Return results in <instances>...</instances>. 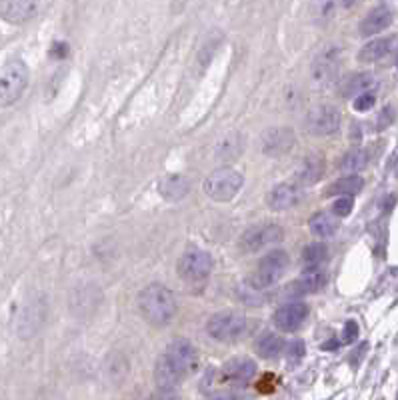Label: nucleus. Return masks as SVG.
<instances>
[{"label": "nucleus", "mask_w": 398, "mask_h": 400, "mask_svg": "<svg viewBox=\"0 0 398 400\" xmlns=\"http://www.w3.org/2000/svg\"><path fill=\"white\" fill-rule=\"evenodd\" d=\"M256 374V364L250 359H233L228 360L224 366H222V376L226 382H233V385H247L252 380V376Z\"/></svg>", "instance_id": "13"}, {"label": "nucleus", "mask_w": 398, "mask_h": 400, "mask_svg": "<svg viewBox=\"0 0 398 400\" xmlns=\"http://www.w3.org/2000/svg\"><path fill=\"white\" fill-rule=\"evenodd\" d=\"M242 174L234 168H219L214 172H210L206 180L203 182L205 193L217 200V202H228L233 200L236 194L242 188Z\"/></svg>", "instance_id": "3"}, {"label": "nucleus", "mask_w": 398, "mask_h": 400, "mask_svg": "<svg viewBox=\"0 0 398 400\" xmlns=\"http://www.w3.org/2000/svg\"><path fill=\"white\" fill-rule=\"evenodd\" d=\"M306 126L315 137H327L338 130L341 126V112L330 104H322L310 111L306 118Z\"/></svg>", "instance_id": "8"}, {"label": "nucleus", "mask_w": 398, "mask_h": 400, "mask_svg": "<svg viewBox=\"0 0 398 400\" xmlns=\"http://www.w3.org/2000/svg\"><path fill=\"white\" fill-rule=\"evenodd\" d=\"M366 163H369L366 152L352 151V152H348V154L343 158V163H341V170H343V172H358V170H362V168L366 166Z\"/></svg>", "instance_id": "27"}, {"label": "nucleus", "mask_w": 398, "mask_h": 400, "mask_svg": "<svg viewBox=\"0 0 398 400\" xmlns=\"http://www.w3.org/2000/svg\"><path fill=\"white\" fill-rule=\"evenodd\" d=\"M282 350H284V343L275 332H266L256 340V352L262 359H276L282 354Z\"/></svg>", "instance_id": "22"}, {"label": "nucleus", "mask_w": 398, "mask_h": 400, "mask_svg": "<svg viewBox=\"0 0 398 400\" xmlns=\"http://www.w3.org/2000/svg\"><path fill=\"white\" fill-rule=\"evenodd\" d=\"M355 2H357V0H343V6H346V8H348V6H352Z\"/></svg>", "instance_id": "34"}, {"label": "nucleus", "mask_w": 398, "mask_h": 400, "mask_svg": "<svg viewBox=\"0 0 398 400\" xmlns=\"http://www.w3.org/2000/svg\"><path fill=\"white\" fill-rule=\"evenodd\" d=\"M284 236V230L273 224V222H264V224H256L252 228H248L247 233L240 238V249L245 252H259V250L273 247L276 242H280Z\"/></svg>", "instance_id": "7"}, {"label": "nucleus", "mask_w": 398, "mask_h": 400, "mask_svg": "<svg viewBox=\"0 0 398 400\" xmlns=\"http://www.w3.org/2000/svg\"><path fill=\"white\" fill-rule=\"evenodd\" d=\"M394 172H397V177H398V158H397V165H394Z\"/></svg>", "instance_id": "35"}, {"label": "nucleus", "mask_w": 398, "mask_h": 400, "mask_svg": "<svg viewBox=\"0 0 398 400\" xmlns=\"http://www.w3.org/2000/svg\"><path fill=\"white\" fill-rule=\"evenodd\" d=\"M151 400H182L177 390H166V388H160L156 394H152Z\"/></svg>", "instance_id": "32"}, {"label": "nucleus", "mask_w": 398, "mask_h": 400, "mask_svg": "<svg viewBox=\"0 0 398 400\" xmlns=\"http://www.w3.org/2000/svg\"><path fill=\"white\" fill-rule=\"evenodd\" d=\"M362 184H364V180L357 177V174H348V177H344V179L336 180V182H332L329 186V191L327 194L329 196H334V194H358L360 193V188H362Z\"/></svg>", "instance_id": "24"}, {"label": "nucleus", "mask_w": 398, "mask_h": 400, "mask_svg": "<svg viewBox=\"0 0 398 400\" xmlns=\"http://www.w3.org/2000/svg\"><path fill=\"white\" fill-rule=\"evenodd\" d=\"M308 226H310L313 235L327 238V236H330L338 228V222L334 221L330 214H327V212H318V214H315V216L310 219Z\"/></svg>", "instance_id": "25"}, {"label": "nucleus", "mask_w": 398, "mask_h": 400, "mask_svg": "<svg viewBox=\"0 0 398 400\" xmlns=\"http://www.w3.org/2000/svg\"><path fill=\"white\" fill-rule=\"evenodd\" d=\"M338 69V50L330 48L316 58L315 62V78L316 81H327L332 76V72Z\"/></svg>", "instance_id": "23"}, {"label": "nucleus", "mask_w": 398, "mask_h": 400, "mask_svg": "<svg viewBox=\"0 0 398 400\" xmlns=\"http://www.w3.org/2000/svg\"><path fill=\"white\" fill-rule=\"evenodd\" d=\"M163 357L170 360L180 373H184L186 376L193 373L198 364V352H196L193 343H188L186 338H177L174 343H170L166 346V352Z\"/></svg>", "instance_id": "9"}, {"label": "nucleus", "mask_w": 398, "mask_h": 400, "mask_svg": "<svg viewBox=\"0 0 398 400\" xmlns=\"http://www.w3.org/2000/svg\"><path fill=\"white\" fill-rule=\"evenodd\" d=\"M332 212H334V216H348V214L352 212V200H350V196H344V198L334 200Z\"/></svg>", "instance_id": "29"}, {"label": "nucleus", "mask_w": 398, "mask_h": 400, "mask_svg": "<svg viewBox=\"0 0 398 400\" xmlns=\"http://www.w3.org/2000/svg\"><path fill=\"white\" fill-rule=\"evenodd\" d=\"M287 266H289V254L284 250L268 252L259 263V268L254 270V275L248 278L250 289L264 290L275 287L287 273Z\"/></svg>", "instance_id": "4"}, {"label": "nucleus", "mask_w": 398, "mask_h": 400, "mask_svg": "<svg viewBox=\"0 0 398 400\" xmlns=\"http://www.w3.org/2000/svg\"><path fill=\"white\" fill-rule=\"evenodd\" d=\"M179 276L188 284L205 282L212 273V256L200 249H188L179 261Z\"/></svg>", "instance_id": "5"}, {"label": "nucleus", "mask_w": 398, "mask_h": 400, "mask_svg": "<svg viewBox=\"0 0 398 400\" xmlns=\"http://www.w3.org/2000/svg\"><path fill=\"white\" fill-rule=\"evenodd\" d=\"M397 42H398L397 36L376 39V41L369 42V44H364V46L360 48L358 60H360V62H376V60H380V58H385V56L390 55V53L394 50Z\"/></svg>", "instance_id": "18"}, {"label": "nucleus", "mask_w": 398, "mask_h": 400, "mask_svg": "<svg viewBox=\"0 0 398 400\" xmlns=\"http://www.w3.org/2000/svg\"><path fill=\"white\" fill-rule=\"evenodd\" d=\"M358 336V324L355 320H350V322H346V326H344V334H343V343L346 345H350V343H355Z\"/></svg>", "instance_id": "31"}, {"label": "nucleus", "mask_w": 398, "mask_h": 400, "mask_svg": "<svg viewBox=\"0 0 398 400\" xmlns=\"http://www.w3.org/2000/svg\"><path fill=\"white\" fill-rule=\"evenodd\" d=\"M324 168H327V163H324V158L318 154H313V156H308L304 163H302L301 170H298V182H301L302 186H310V184H316L318 180L322 179V174H324Z\"/></svg>", "instance_id": "19"}, {"label": "nucleus", "mask_w": 398, "mask_h": 400, "mask_svg": "<svg viewBox=\"0 0 398 400\" xmlns=\"http://www.w3.org/2000/svg\"><path fill=\"white\" fill-rule=\"evenodd\" d=\"M308 317V306L301 301L296 303L282 304L275 312V324L278 331L294 332L304 324V320Z\"/></svg>", "instance_id": "10"}, {"label": "nucleus", "mask_w": 398, "mask_h": 400, "mask_svg": "<svg viewBox=\"0 0 398 400\" xmlns=\"http://www.w3.org/2000/svg\"><path fill=\"white\" fill-rule=\"evenodd\" d=\"M154 378H156V385L158 388H166V390H174L179 387L180 382L186 378V374L180 373L179 368L166 360L165 357H160L158 362H156V368H154Z\"/></svg>", "instance_id": "16"}, {"label": "nucleus", "mask_w": 398, "mask_h": 400, "mask_svg": "<svg viewBox=\"0 0 398 400\" xmlns=\"http://www.w3.org/2000/svg\"><path fill=\"white\" fill-rule=\"evenodd\" d=\"M206 331L219 343H234L247 331V318L236 312H228V310L219 312V315L210 317Z\"/></svg>", "instance_id": "6"}, {"label": "nucleus", "mask_w": 398, "mask_h": 400, "mask_svg": "<svg viewBox=\"0 0 398 400\" xmlns=\"http://www.w3.org/2000/svg\"><path fill=\"white\" fill-rule=\"evenodd\" d=\"M397 67H398V60H397Z\"/></svg>", "instance_id": "36"}, {"label": "nucleus", "mask_w": 398, "mask_h": 400, "mask_svg": "<svg viewBox=\"0 0 398 400\" xmlns=\"http://www.w3.org/2000/svg\"><path fill=\"white\" fill-rule=\"evenodd\" d=\"M36 0H2V18L13 25H22L36 14Z\"/></svg>", "instance_id": "14"}, {"label": "nucleus", "mask_w": 398, "mask_h": 400, "mask_svg": "<svg viewBox=\"0 0 398 400\" xmlns=\"http://www.w3.org/2000/svg\"><path fill=\"white\" fill-rule=\"evenodd\" d=\"M294 132L290 128H270L262 137V152L268 156H282L294 146Z\"/></svg>", "instance_id": "11"}, {"label": "nucleus", "mask_w": 398, "mask_h": 400, "mask_svg": "<svg viewBox=\"0 0 398 400\" xmlns=\"http://www.w3.org/2000/svg\"><path fill=\"white\" fill-rule=\"evenodd\" d=\"M392 25V11L388 6H378L366 14V18L360 22V34L362 36H372L383 32L385 28Z\"/></svg>", "instance_id": "15"}, {"label": "nucleus", "mask_w": 398, "mask_h": 400, "mask_svg": "<svg viewBox=\"0 0 398 400\" xmlns=\"http://www.w3.org/2000/svg\"><path fill=\"white\" fill-rule=\"evenodd\" d=\"M301 200V188L294 184H278L268 194V207L273 210H287V208L296 207Z\"/></svg>", "instance_id": "17"}, {"label": "nucleus", "mask_w": 398, "mask_h": 400, "mask_svg": "<svg viewBox=\"0 0 398 400\" xmlns=\"http://www.w3.org/2000/svg\"><path fill=\"white\" fill-rule=\"evenodd\" d=\"M374 102H376V97H374L372 92H364V95H360V97L355 98V111L358 112L371 111L372 106H374Z\"/></svg>", "instance_id": "30"}, {"label": "nucleus", "mask_w": 398, "mask_h": 400, "mask_svg": "<svg viewBox=\"0 0 398 400\" xmlns=\"http://www.w3.org/2000/svg\"><path fill=\"white\" fill-rule=\"evenodd\" d=\"M324 284H327V275H324V270H320V268H306V273H304L298 280L290 282L289 287L284 289V294H287V296H296V298H298V296H304V294L318 292Z\"/></svg>", "instance_id": "12"}, {"label": "nucleus", "mask_w": 398, "mask_h": 400, "mask_svg": "<svg viewBox=\"0 0 398 400\" xmlns=\"http://www.w3.org/2000/svg\"><path fill=\"white\" fill-rule=\"evenodd\" d=\"M327 258H329V249L324 244L315 242L302 250V263L306 264V268H318L320 264L327 263Z\"/></svg>", "instance_id": "26"}, {"label": "nucleus", "mask_w": 398, "mask_h": 400, "mask_svg": "<svg viewBox=\"0 0 398 400\" xmlns=\"http://www.w3.org/2000/svg\"><path fill=\"white\" fill-rule=\"evenodd\" d=\"M372 86H374L372 74L358 72V74H352V76H348V78L344 81L343 86H341V90H343L344 97L350 98V97H360V95H364V92H371Z\"/></svg>", "instance_id": "21"}, {"label": "nucleus", "mask_w": 398, "mask_h": 400, "mask_svg": "<svg viewBox=\"0 0 398 400\" xmlns=\"http://www.w3.org/2000/svg\"><path fill=\"white\" fill-rule=\"evenodd\" d=\"M302 357H304V343H302V340H292V343L287 346V359H289L292 364H296V362H301Z\"/></svg>", "instance_id": "28"}, {"label": "nucleus", "mask_w": 398, "mask_h": 400, "mask_svg": "<svg viewBox=\"0 0 398 400\" xmlns=\"http://www.w3.org/2000/svg\"><path fill=\"white\" fill-rule=\"evenodd\" d=\"M188 188H191V182L186 180V177H182V174L165 177V179L160 180V184H158L160 194H163L165 198H168V200H180V198H184L186 193H188Z\"/></svg>", "instance_id": "20"}, {"label": "nucleus", "mask_w": 398, "mask_h": 400, "mask_svg": "<svg viewBox=\"0 0 398 400\" xmlns=\"http://www.w3.org/2000/svg\"><path fill=\"white\" fill-rule=\"evenodd\" d=\"M210 400H248V399L247 396H242V394H236V392H222V394L212 396Z\"/></svg>", "instance_id": "33"}, {"label": "nucleus", "mask_w": 398, "mask_h": 400, "mask_svg": "<svg viewBox=\"0 0 398 400\" xmlns=\"http://www.w3.org/2000/svg\"><path fill=\"white\" fill-rule=\"evenodd\" d=\"M28 84V69L27 64L18 58L6 60L0 70V102L2 106H8L16 102L22 90Z\"/></svg>", "instance_id": "2"}, {"label": "nucleus", "mask_w": 398, "mask_h": 400, "mask_svg": "<svg viewBox=\"0 0 398 400\" xmlns=\"http://www.w3.org/2000/svg\"><path fill=\"white\" fill-rule=\"evenodd\" d=\"M138 308L152 326H166L177 315V301L166 287L151 284L138 294Z\"/></svg>", "instance_id": "1"}]
</instances>
